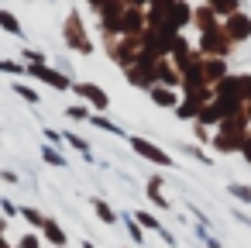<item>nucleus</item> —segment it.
<instances>
[{
  "mask_svg": "<svg viewBox=\"0 0 251 248\" xmlns=\"http://www.w3.org/2000/svg\"><path fill=\"white\" fill-rule=\"evenodd\" d=\"M158 238H162V241H165L169 248H176V234H172L169 227H162V231H158Z\"/></svg>",
  "mask_w": 251,
  "mask_h": 248,
  "instance_id": "38",
  "label": "nucleus"
},
{
  "mask_svg": "<svg viewBox=\"0 0 251 248\" xmlns=\"http://www.w3.org/2000/svg\"><path fill=\"white\" fill-rule=\"evenodd\" d=\"M127 145L141 155V159H148L151 165H172V155L165 152V148H158L151 138H141V135H127Z\"/></svg>",
  "mask_w": 251,
  "mask_h": 248,
  "instance_id": "5",
  "label": "nucleus"
},
{
  "mask_svg": "<svg viewBox=\"0 0 251 248\" xmlns=\"http://www.w3.org/2000/svg\"><path fill=\"white\" fill-rule=\"evenodd\" d=\"M138 52H141V38H131V35L107 38V55H110V59L121 66V69L134 66V62H138Z\"/></svg>",
  "mask_w": 251,
  "mask_h": 248,
  "instance_id": "4",
  "label": "nucleus"
},
{
  "mask_svg": "<svg viewBox=\"0 0 251 248\" xmlns=\"http://www.w3.org/2000/svg\"><path fill=\"white\" fill-rule=\"evenodd\" d=\"M124 76H127V83H131L134 90H151V86H155V73H151L148 66H138V62H134V66L124 69Z\"/></svg>",
  "mask_w": 251,
  "mask_h": 248,
  "instance_id": "16",
  "label": "nucleus"
},
{
  "mask_svg": "<svg viewBox=\"0 0 251 248\" xmlns=\"http://www.w3.org/2000/svg\"><path fill=\"white\" fill-rule=\"evenodd\" d=\"M200 110H203V104H200V100H193V97H182V100L176 104V110H172V114H176L179 121H189V124H193V121L200 117Z\"/></svg>",
  "mask_w": 251,
  "mask_h": 248,
  "instance_id": "19",
  "label": "nucleus"
},
{
  "mask_svg": "<svg viewBox=\"0 0 251 248\" xmlns=\"http://www.w3.org/2000/svg\"><path fill=\"white\" fill-rule=\"evenodd\" d=\"M21 217H25L31 227H38V231H42V224H45V214H42V210H35V207H21Z\"/></svg>",
  "mask_w": 251,
  "mask_h": 248,
  "instance_id": "33",
  "label": "nucleus"
},
{
  "mask_svg": "<svg viewBox=\"0 0 251 248\" xmlns=\"http://www.w3.org/2000/svg\"><path fill=\"white\" fill-rule=\"evenodd\" d=\"M66 117H69V121H86V124H90L93 107H90V104H73V107H66Z\"/></svg>",
  "mask_w": 251,
  "mask_h": 248,
  "instance_id": "28",
  "label": "nucleus"
},
{
  "mask_svg": "<svg viewBox=\"0 0 251 248\" xmlns=\"http://www.w3.org/2000/svg\"><path fill=\"white\" fill-rule=\"evenodd\" d=\"M193 25H196V31L203 35V31L220 28V18H217V11H213L210 4H196V7H193Z\"/></svg>",
  "mask_w": 251,
  "mask_h": 248,
  "instance_id": "14",
  "label": "nucleus"
},
{
  "mask_svg": "<svg viewBox=\"0 0 251 248\" xmlns=\"http://www.w3.org/2000/svg\"><path fill=\"white\" fill-rule=\"evenodd\" d=\"M200 69H203L206 83L213 86V83H220V80L227 76V59H217V55H200Z\"/></svg>",
  "mask_w": 251,
  "mask_h": 248,
  "instance_id": "15",
  "label": "nucleus"
},
{
  "mask_svg": "<svg viewBox=\"0 0 251 248\" xmlns=\"http://www.w3.org/2000/svg\"><path fill=\"white\" fill-rule=\"evenodd\" d=\"M227 193H230L237 203H251V186H248V183H230Z\"/></svg>",
  "mask_w": 251,
  "mask_h": 248,
  "instance_id": "32",
  "label": "nucleus"
},
{
  "mask_svg": "<svg viewBox=\"0 0 251 248\" xmlns=\"http://www.w3.org/2000/svg\"><path fill=\"white\" fill-rule=\"evenodd\" d=\"M83 248H97V245H93V241H83Z\"/></svg>",
  "mask_w": 251,
  "mask_h": 248,
  "instance_id": "43",
  "label": "nucleus"
},
{
  "mask_svg": "<svg viewBox=\"0 0 251 248\" xmlns=\"http://www.w3.org/2000/svg\"><path fill=\"white\" fill-rule=\"evenodd\" d=\"M248 117H251V104H248Z\"/></svg>",
  "mask_w": 251,
  "mask_h": 248,
  "instance_id": "45",
  "label": "nucleus"
},
{
  "mask_svg": "<svg viewBox=\"0 0 251 248\" xmlns=\"http://www.w3.org/2000/svg\"><path fill=\"white\" fill-rule=\"evenodd\" d=\"M42 159H45L52 169H66V165H69V162H66V155H62L59 148H52V145H45V148H42Z\"/></svg>",
  "mask_w": 251,
  "mask_h": 248,
  "instance_id": "29",
  "label": "nucleus"
},
{
  "mask_svg": "<svg viewBox=\"0 0 251 248\" xmlns=\"http://www.w3.org/2000/svg\"><path fill=\"white\" fill-rule=\"evenodd\" d=\"M213 100H227V104H237V107H244V83H241V76H224L220 83H213Z\"/></svg>",
  "mask_w": 251,
  "mask_h": 248,
  "instance_id": "7",
  "label": "nucleus"
},
{
  "mask_svg": "<svg viewBox=\"0 0 251 248\" xmlns=\"http://www.w3.org/2000/svg\"><path fill=\"white\" fill-rule=\"evenodd\" d=\"M21 59H25V66H49V55L42 49H25Z\"/></svg>",
  "mask_w": 251,
  "mask_h": 248,
  "instance_id": "31",
  "label": "nucleus"
},
{
  "mask_svg": "<svg viewBox=\"0 0 251 248\" xmlns=\"http://www.w3.org/2000/svg\"><path fill=\"white\" fill-rule=\"evenodd\" d=\"M90 207H93V214H97L103 224H117V210H114L103 196H90Z\"/></svg>",
  "mask_w": 251,
  "mask_h": 248,
  "instance_id": "21",
  "label": "nucleus"
},
{
  "mask_svg": "<svg viewBox=\"0 0 251 248\" xmlns=\"http://www.w3.org/2000/svg\"><path fill=\"white\" fill-rule=\"evenodd\" d=\"M18 248H42V234H35V231H28L21 241H18Z\"/></svg>",
  "mask_w": 251,
  "mask_h": 248,
  "instance_id": "36",
  "label": "nucleus"
},
{
  "mask_svg": "<svg viewBox=\"0 0 251 248\" xmlns=\"http://www.w3.org/2000/svg\"><path fill=\"white\" fill-rule=\"evenodd\" d=\"M131 217H134V220H138V224H141L145 231H155V234L162 231V220H158V217H155L151 210H141V207H138V210H134Z\"/></svg>",
  "mask_w": 251,
  "mask_h": 248,
  "instance_id": "24",
  "label": "nucleus"
},
{
  "mask_svg": "<svg viewBox=\"0 0 251 248\" xmlns=\"http://www.w3.org/2000/svg\"><path fill=\"white\" fill-rule=\"evenodd\" d=\"M42 135H45V145H52V148H59V145L66 141V138H62V131H55V128H45Z\"/></svg>",
  "mask_w": 251,
  "mask_h": 248,
  "instance_id": "35",
  "label": "nucleus"
},
{
  "mask_svg": "<svg viewBox=\"0 0 251 248\" xmlns=\"http://www.w3.org/2000/svg\"><path fill=\"white\" fill-rule=\"evenodd\" d=\"M42 241H49L52 248H66V245H69V234H66V227H62L59 220L45 217V224H42Z\"/></svg>",
  "mask_w": 251,
  "mask_h": 248,
  "instance_id": "18",
  "label": "nucleus"
},
{
  "mask_svg": "<svg viewBox=\"0 0 251 248\" xmlns=\"http://www.w3.org/2000/svg\"><path fill=\"white\" fill-rule=\"evenodd\" d=\"M224 31L230 35L234 45H237V42H248V38H251V18H248L244 11L230 14V18H224Z\"/></svg>",
  "mask_w": 251,
  "mask_h": 248,
  "instance_id": "11",
  "label": "nucleus"
},
{
  "mask_svg": "<svg viewBox=\"0 0 251 248\" xmlns=\"http://www.w3.org/2000/svg\"><path fill=\"white\" fill-rule=\"evenodd\" d=\"M90 124H93V128H100V131H107V135H114V138H127V135H124L110 117H103V114H93V117H90Z\"/></svg>",
  "mask_w": 251,
  "mask_h": 248,
  "instance_id": "25",
  "label": "nucleus"
},
{
  "mask_svg": "<svg viewBox=\"0 0 251 248\" xmlns=\"http://www.w3.org/2000/svg\"><path fill=\"white\" fill-rule=\"evenodd\" d=\"M230 49H234V42H230V35L224 31V21H220V28L203 31V35L196 38V52H200V55H217V59H227V55H230Z\"/></svg>",
  "mask_w": 251,
  "mask_h": 248,
  "instance_id": "3",
  "label": "nucleus"
},
{
  "mask_svg": "<svg viewBox=\"0 0 251 248\" xmlns=\"http://www.w3.org/2000/svg\"><path fill=\"white\" fill-rule=\"evenodd\" d=\"M210 248H220V245H217V241H210Z\"/></svg>",
  "mask_w": 251,
  "mask_h": 248,
  "instance_id": "44",
  "label": "nucleus"
},
{
  "mask_svg": "<svg viewBox=\"0 0 251 248\" xmlns=\"http://www.w3.org/2000/svg\"><path fill=\"white\" fill-rule=\"evenodd\" d=\"M25 76H31V80L52 86V90H59V93H62V90H73V80H69L66 73L52 69V66H25Z\"/></svg>",
  "mask_w": 251,
  "mask_h": 248,
  "instance_id": "6",
  "label": "nucleus"
},
{
  "mask_svg": "<svg viewBox=\"0 0 251 248\" xmlns=\"http://www.w3.org/2000/svg\"><path fill=\"white\" fill-rule=\"evenodd\" d=\"M169 21L176 31H186L193 25V4L189 0H172V7H169Z\"/></svg>",
  "mask_w": 251,
  "mask_h": 248,
  "instance_id": "13",
  "label": "nucleus"
},
{
  "mask_svg": "<svg viewBox=\"0 0 251 248\" xmlns=\"http://www.w3.org/2000/svg\"><path fill=\"white\" fill-rule=\"evenodd\" d=\"M248 135H251V117H248V104H244V110H237L227 121H220V128L210 138V148L220 152V155H241Z\"/></svg>",
  "mask_w": 251,
  "mask_h": 248,
  "instance_id": "1",
  "label": "nucleus"
},
{
  "mask_svg": "<svg viewBox=\"0 0 251 248\" xmlns=\"http://www.w3.org/2000/svg\"><path fill=\"white\" fill-rule=\"evenodd\" d=\"M62 138H66V141H69V145H73V148H76L83 159H93V152H90V141H86L83 135H76V131H62Z\"/></svg>",
  "mask_w": 251,
  "mask_h": 248,
  "instance_id": "26",
  "label": "nucleus"
},
{
  "mask_svg": "<svg viewBox=\"0 0 251 248\" xmlns=\"http://www.w3.org/2000/svg\"><path fill=\"white\" fill-rule=\"evenodd\" d=\"M11 90H14V93H18L21 100H28L31 107H38V104H42V97H38V90H35V86H28V83H11Z\"/></svg>",
  "mask_w": 251,
  "mask_h": 248,
  "instance_id": "27",
  "label": "nucleus"
},
{
  "mask_svg": "<svg viewBox=\"0 0 251 248\" xmlns=\"http://www.w3.org/2000/svg\"><path fill=\"white\" fill-rule=\"evenodd\" d=\"M241 159H244V162H251V135L244 138V148H241Z\"/></svg>",
  "mask_w": 251,
  "mask_h": 248,
  "instance_id": "40",
  "label": "nucleus"
},
{
  "mask_svg": "<svg viewBox=\"0 0 251 248\" xmlns=\"http://www.w3.org/2000/svg\"><path fill=\"white\" fill-rule=\"evenodd\" d=\"M0 28H4L7 35H14V38H21V35H25V28H21V21H18V14H11V11H4V7H0Z\"/></svg>",
  "mask_w": 251,
  "mask_h": 248,
  "instance_id": "23",
  "label": "nucleus"
},
{
  "mask_svg": "<svg viewBox=\"0 0 251 248\" xmlns=\"http://www.w3.org/2000/svg\"><path fill=\"white\" fill-rule=\"evenodd\" d=\"M148 97H151V104H155V107H162V110H176V104L182 100V93H179V90H172V86H151V90H148Z\"/></svg>",
  "mask_w": 251,
  "mask_h": 248,
  "instance_id": "17",
  "label": "nucleus"
},
{
  "mask_svg": "<svg viewBox=\"0 0 251 248\" xmlns=\"http://www.w3.org/2000/svg\"><path fill=\"white\" fill-rule=\"evenodd\" d=\"M86 4H90L93 11H100V7H103V0H86Z\"/></svg>",
  "mask_w": 251,
  "mask_h": 248,
  "instance_id": "42",
  "label": "nucleus"
},
{
  "mask_svg": "<svg viewBox=\"0 0 251 248\" xmlns=\"http://www.w3.org/2000/svg\"><path fill=\"white\" fill-rule=\"evenodd\" d=\"M151 73H155V86H172V90H179V83H182V73L169 62V55L158 59V62L151 66Z\"/></svg>",
  "mask_w": 251,
  "mask_h": 248,
  "instance_id": "12",
  "label": "nucleus"
},
{
  "mask_svg": "<svg viewBox=\"0 0 251 248\" xmlns=\"http://www.w3.org/2000/svg\"><path fill=\"white\" fill-rule=\"evenodd\" d=\"M0 210H4L7 217H21V207H14L11 200H0Z\"/></svg>",
  "mask_w": 251,
  "mask_h": 248,
  "instance_id": "37",
  "label": "nucleus"
},
{
  "mask_svg": "<svg viewBox=\"0 0 251 248\" xmlns=\"http://www.w3.org/2000/svg\"><path fill=\"white\" fill-rule=\"evenodd\" d=\"M62 38H66V45H69L73 52H79V55H90V52H93V42H90V35H86V28H83V14H79V11H69V18H66V25H62Z\"/></svg>",
  "mask_w": 251,
  "mask_h": 248,
  "instance_id": "2",
  "label": "nucleus"
},
{
  "mask_svg": "<svg viewBox=\"0 0 251 248\" xmlns=\"http://www.w3.org/2000/svg\"><path fill=\"white\" fill-rule=\"evenodd\" d=\"M196 59H200V52L189 45V38H186V35H179V38H176V45H172V52H169V62L182 73V69H189Z\"/></svg>",
  "mask_w": 251,
  "mask_h": 248,
  "instance_id": "10",
  "label": "nucleus"
},
{
  "mask_svg": "<svg viewBox=\"0 0 251 248\" xmlns=\"http://www.w3.org/2000/svg\"><path fill=\"white\" fill-rule=\"evenodd\" d=\"M0 179H4V183H18V172H11V169H0Z\"/></svg>",
  "mask_w": 251,
  "mask_h": 248,
  "instance_id": "41",
  "label": "nucleus"
},
{
  "mask_svg": "<svg viewBox=\"0 0 251 248\" xmlns=\"http://www.w3.org/2000/svg\"><path fill=\"white\" fill-rule=\"evenodd\" d=\"M0 73H11V76H18V73H25V62H14V59H0Z\"/></svg>",
  "mask_w": 251,
  "mask_h": 248,
  "instance_id": "34",
  "label": "nucleus"
},
{
  "mask_svg": "<svg viewBox=\"0 0 251 248\" xmlns=\"http://www.w3.org/2000/svg\"><path fill=\"white\" fill-rule=\"evenodd\" d=\"M145 28H148V11H145V7H127V11L121 14V35L141 38ZM121 35H117V38H121Z\"/></svg>",
  "mask_w": 251,
  "mask_h": 248,
  "instance_id": "9",
  "label": "nucleus"
},
{
  "mask_svg": "<svg viewBox=\"0 0 251 248\" xmlns=\"http://www.w3.org/2000/svg\"><path fill=\"white\" fill-rule=\"evenodd\" d=\"M145 196H148V200H151L158 210H169V196H162V176H151V179H148Z\"/></svg>",
  "mask_w": 251,
  "mask_h": 248,
  "instance_id": "20",
  "label": "nucleus"
},
{
  "mask_svg": "<svg viewBox=\"0 0 251 248\" xmlns=\"http://www.w3.org/2000/svg\"><path fill=\"white\" fill-rule=\"evenodd\" d=\"M241 83H244V104H251V73H244Z\"/></svg>",
  "mask_w": 251,
  "mask_h": 248,
  "instance_id": "39",
  "label": "nucleus"
},
{
  "mask_svg": "<svg viewBox=\"0 0 251 248\" xmlns=\"http://www.w3.org/2000/svg\"><path fill=\"white\" fill-rule=\"evenodd\" d=\"M203 4H210V7L217 11V18H220V21L241 11V0H203Z\"/></svg>",
  "mask_w": 251,
  "mask_h": 248,
  "instance_id": "22",
  "label": "nucleus"
},
{
  "mask_svg": "<svg viewBox=\"0 0 251 248\" xmlns=\"http://www.w3.org/2000/svg\"><path fill=\"white\" fill-rule=\"evenodd\" d=\"M73 93H76L83 104H90L93 110H110V97H107V90L97 86V83H73Z\"/></svg>",
  "mask_w": 251,
  "mask_h": 248,
  "instance_id": "8",
  "label": "nucleus"
},
{
  "mask_svg": "<svg viewBox=\"0 0 251 248\" xmlns=\"http://www.w3.org/2000/svg\"><path fill=\"white\" fill-rule=\"evenodd\" d=\"M0 131H4V128H0Z\"/></svg>",
  "mask_w": 251,
  "mask_h": 248,
  "instance_id": "46",
  "label": "nucleus"
},
{
  "mask_svg": "<svg viewBox=\"0 0 251 248\" xmlns=\"http://www.w3.org/2000/svg\"><path fill=\"white\" fill-rule=\"evenodd\" d=\"M124 227H127V238H131L138 248H145V227H141L134 217H127V220H124Z\"/></svg>",
  "mask_w": 251,
  "mask_h": 248,
  "instance_id": "30",
  "label": "nucleus"
}]
</instances>
